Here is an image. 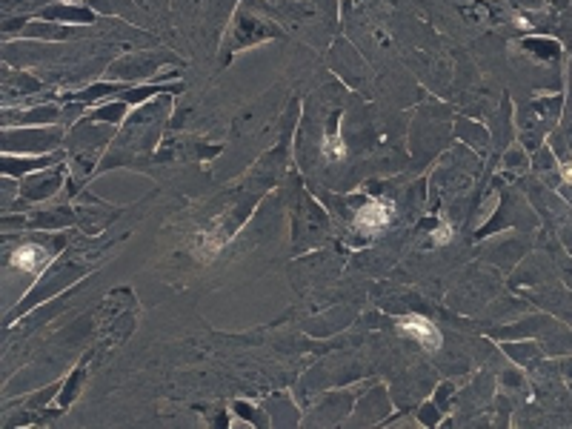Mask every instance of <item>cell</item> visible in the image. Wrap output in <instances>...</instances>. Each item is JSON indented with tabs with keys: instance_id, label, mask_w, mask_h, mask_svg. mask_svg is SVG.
I'll use <instances>...</instances> for the list:
<instances>
[{
	"instance_id": "cell-27",
	"label": "cell",
	"mask_w": 572,
	"mask_h": 429,
	"mask_svg": "<svg viewBox=\"0 0 572 429\" xmlns=\"http://www.w3.org/2000/svg\"><path fill=\"white\" fill-rule=\"evenodd\" d=\"M452 238V224L441 215V218H435V229H432V244L435 246H444L450 244Z\"/></svg>"
},
{
	"instance_id": "cell-22",
	"label": "cell",
	"mask_w": 572,
	"mask_h": 429,
	"mask_svg": "<svg viewBox=\"0 0 572 429\" xmlns=\"http://www.w3.org/2000/svg\"><path fill=\"white\" fill-rule=\"evenodd\" d=\"M501 349L510 355L518 367H535V364L544 358V349H541L538 341H532V338H527V341H524V338H521V341H504Z\"/></svg>"
},
{
	"instance_id": "cell-12",
	"label": "cell",
	"mask_w": 572,
	"mask_h": 429,
	"mask_svg": "<svg viewBox=\"0 0 572 429\" xmlns=\"http://www.w3.org/2000/svg\"><path fill=\"white\" fill-rule=\"evenodd\" d=\"M329 69L347 83L352 92H361L364 83H367V63L358 55V49L347 41V38H338L335 46L329 49L327 55Z\"/></svg>"
},
{
	"instance_id": "cell-3",
	"label": "cell",
	"mask_w": 572,
	"mask_h": 429,
	"mask_svg": "<svg viewBox=\"0 0 572 429\" xmlns=\"http://www.w3.org/2000/svg\"><path fill=\"white\" fill-rule=\"evenodd\" d=\"M289 221H292V252L307 255L332 241V215L324 201L309 189L301 172L289 178Z\"/></svg>"
},
{
	"instance_id": "cell-6",
	"label": "cell",
	"mask_w": 572,
	"mask_h": 429,
	"mask_svg": "<svg viewBox=\"0 0 572 429\" xmlns=\"http://www.w3.org/2000/svg\"><path fill=\"white\" fill-rule=\"evenodd\" d=\"M164 66H181L184 69L186 61L181 55H175L172 49L166 46H158V49H132L126 52L121 58L109 63L103 69V78L106 81H118V83H129V86H141V83L158 81L161 78V69Z\"/></svg>"
},
{
	"instance_id": "cell-29",
	"label": "cell",
	"mask_w": 572,
	"mask_h": 429,
	"mask_svg": "<svg viewBox=\"0 0 572 429\" xmlns=\"http://www.w3.org/2000/svg\"><path fill=\"white\" fill-rule=\"evenodd\" d=\"M452 395H455V387H452V384H441V387L435 389V395H432V401L444 409V415H450L452 412Z\"/></svg>"
},
{
	"instance_id": "cell-23",
	"label": "cell",
	"mask_w": 572,
	"mask_h": 429,
	"mask_svg": "<svg viewBox=\"0 0 572 429\" xmlns=\"http://www.w3.org/2000/svg\"><path fill=\"white\" fill-rule=\"evenodd\" d=\"M132 112V106L126 101H103L98 106H89V112L83 115V118H89V121H98V123H112V126H118L121 129V123L126 121V115Z\"/></svg>"
},
{
	"instance_id": "cell-25",
	"label": "cell",
	"mask_w": 572,
	"mask_h": 429,
	"mask_svg": "<svg viewBox=\"0 0 572 429\" xmlns=\"http://www.w3.org/2000/svg\"><path fill=\"white\" fill-rule=\"evenodd\" d=\"M415 415H418V424H421V427H427V429H435V427H441V424H447V415H444V409L438 407L432 398H429V401H424V404L418 407V412H415Z\"/></svg>"
},
{
	"instance_id": "cell-13",
	"label": "cell",
	"mask_w": 572,
	"mask_h": 429,
	"mask_svg": "<svg viewBox=\"0 0 572 429\" xmlns=\"http://www.w3.org/2000/svg\"><path fill=\"white\" fill-rule=\"evenodd\" d=\"M0 123L3 129H12V126H55L63 123V103L61 101H43L32 103L26 109H15V106H3L0 112Z\"/></svg>"
},
{
	"instance_id": "cell-8",
	"label": "cell",
	"mask_w": 572,
	"mask_h": 429,
	"mask_svg": "<svg viewBox=\"0 0 572 429\" xmlns=\"http://www.w3.org/2000/svg\"><path fill=\"white\" fill-rule=\"evenodd\" d=\"M450 141L447 132V109L444 106H421L412 118V129H409V149L412 158L418 164H429L435 161V155L444 149V143Z\"/></svg>"
},
{
	"instance_id": "cell-20",
	"label": "cell",
	"mask_w": 572,
	"mask_h": 429,
	"mask_svg": "<svg viewBox=\"0 0 572 429\" xmlns=\"http://www.w3.org/2000/svg\"><path fill=\"white\" fill-rule=\"evenodd\" d=\"M455 138L464 143V146H470L472 152H478V155H487V149H490L492 143L490 129L481 126L478 121L464 118V115L455 118Z\"/></svg>"
},
{
	"instance_id": "cell-7",
	"label": "cell",
	"mask_w": 572,
	"mask_h": 429,
	"mask_svg": "<svg viewBox=\"0 0 572 429\" xmlns=\"http://www.w3.org/2000/svg\"><path fill=\"white\" fill-rule=\"evenodd\" d=\"M561 109H564V95H547V98H535L527 106L518 109L515 115V135L518 143L527 152H538L544 146V138L550 135V129L561 121Z\"/></svg>"
},
{
	"instance_id": "cell-5",
	"label": "cell",
	"mask_w": 572,
	"mask_h": 429,
	"mask_svg": "<svg viewBox=\"0 0 572 429\" xmlns=\"http://www.w3.org/2000/svg\"><path fill=\"white\" fill-rule=\"evenodd\" d=\"M89 275V266L78 261L75 255H58L52 264L43 269L41 275H38V281L35 286L23 295V301L18 304L15 309H9L6 312V327H12V324H18L21 321V315H29L32 309H38L41 304L46 301H52V298H58L63 289H69V286H75L81 278Z\"/></svg>"
},
{
	"instance_id": "cell-2",
	"label": "cell",
	"mask_w": 572,
	"mask_h": 429,
	"mask_svg": "<svg viewBox=\"0 0 572 429\" xmlns=\"http://www.w3.org/2000/svg\"><path fill=\"white\" fill-rule=\"evenodd\" d=\"M115 138H118V126L89 121V118H81L69 129L66 143H63L66 158H69V172H72V181L66 186L69 201H75L86 189V184L95 178L103 155L109 152V146H112Z\"/></svg>"
},
{
	"instance_id": "cell-28",
	"label": "cell",
	"mask_w": 572,
	"mask_h": 429,
	"mask_svg": "<svg viewBox=\"0 0 572 429\" xmlns=\"http://www.w3.org/2000/svg\"><path fill=\"white\" fill-rule=\"evenodd\" d=\"M235 412H238L244 421H252L255 427H266V424H269V418H266V415H261V409L249 407V404H244V401H238V404H235Z\"/></svg>"
},
{
	"instance_id": "cell-24",
	"label": "cell",
	"mask_w": 572,
	"mask_h": 429,
	"mask_svg": "<svg viewBox=\"0 0 572 429\" xmlns=\"http://www.w3.org/2000/svg\"><path fill=\"white\" fill-rule=\"evenodd\" d=\"M86 364H89V358H83L81 364L63 378L61 395H58V409H69L78 398H81L83 384H86Z\"/></svg>"
},
{
	"instance_id": "cell-19",
	"label": "cell",
	"mask_w": 572,
	"mask_h": 429,
	"mask_svg": "<svg viewBox=\"0 0 572 429\" xmlns=\"http://www.w3.org/2000/svg\"><path fill=\"white\" fill-rule=\"evenodd\" d=\"M398 329H401L407 338H412L415 344L429 349V352H435V349L441 347V332H438V327H435L429 318H424V315H404V318H398Z\"/></svg>"
},
{
	"instance_id": "cell-21",
	"label": "cell",
	"mask_w": 572,
	"mask_h": 429,
	"mask_svg": "<svg viewBox=\"0 0 572 429\" xmlns=\"http://www.w3.org/2000/svg\"><path fill=\"white\" fill-rule=\"evenodd\" d=\"M518 46H521V52H527L530 58L541 63H550L561 58V43L550 38V35H530V38H524Z\"/></svg>"
},
{
	"instance_id": "cell-14",
	"label": "cell",
	"mask_w": 572,
	"mask_h": 429,
	"mask_svg": "<svg viewBox=\"0 0 572 429\" xmlns=\"http://www.w3.org/2000/svg\"><path fill=\"white\" fill-rule=\"evenodd\" d=\"M389 412H392V401H389L387 389L372 387L358 395V401H355V407H352V415L347 418V424H352V427L387 424Z\"/></svg>"
},
{
	"instance_id": "cell-15",
	"label": "cell",
	"mask_w": 572,
	"mask_h": 429,
	"mask_svg": "<svg viewBox=\"0 0 572 429\" xmlns=\"http://www.w3.org/2000/svg\"><path fill=\"white\" fill-rule=\"evenodd\" d=\"M41 92H49L38 75L32 72H23V69H15V66H3V106H15V103L32 101L35 95Z\"/></svg>"
},
{
	"instance_id": "cell-4",
	"label": "cell",
	"mask_w": 572,
	"mask_h": 429,
	"mask_svg": "<svg viewBox=\"0 0 572 429\" xmlns=\"http://www.w3.org/2000/svg\"><path fill=\"white\" fill-rule=\"evenodd\" d=\"M281 38H284V29L278 26L275 15H269V9L261 0H241L229 29H226L224 43H221V66H226L235 55H241L252 46L281 41Z\"/></svg>"
},
{
	"instance_id": "cell-11",
	"label": "cell",
	"mask_w": 572,
	"mask_h": 429,
	"mask_svg": "<svg viewBox=\"0 0 572 429\" xmlns=\"http://www.w3.org/2000/svg\"><path fill=\"white\" fill-rule=\"evenodd\" d=\"M358 395H361V389H338V392H329L324 395L315 409H312V415L307 418H301V424H307V427H338V424H344L349 415H352V407H355V401H358Z\"/></svg>"
},
{
	"instance_id": "cell-10",
	"label": "cell",
	"mask_w": 572,
	"mask_h": 429,
	"mask_svg": "<svg viewBox=\"0 0 572 429\" xmlns=\"http://www.w3.org/2000/svg\"><path fill=\"white\" fill-rule=\"evenodd\" d=\"M69 181H72L69 161L23 175L21 192H18V201L12 206V212H29V209H35L38 204H46V201L58 198L63 189L69 186ZM6 215H9V212H6Z\"/></svg>"
},
{
	"instance_id": "cell-17",
	"label": "cell",
	"mask_w": 572,
	"mask_h": 429,
	"mask_svg": "<svg viewBox=\"0 0 572 429\" xmlns=\"http://www.w3.org/2000/svg\"><path fill=\"white\" fill-rule=\"evenodd\" d=\"M35 18L52 23H72V26H95V23L103 21L92 6H86V3H72V0H58V3H52V6L41 9Z\"/></svg>"
},
{
	"instance_id": "cell-1",
	"label": "cell",
	"mask_w": 572,
	"mask_h": 429,
	"mask_svg": "<svg viewBox=\"0 0 572 429\" xmlns=\"http://www.w3.org/2000/svg\"><path fill=\"white\" fill-rule=\"evenodd\" d=\"M178 95H158L152 101L135 106L118 129V138L112 141L109 152L103 155L95 178L109 169H146L155 161V152L164 141V126L169 123V112Z\"/></svg>"
},
{
	"instance_id": "cell-18",
	"label": "cell",
	"mask_w": 572,
	"mask_h": 429,
	"mask_svg": "<svg viewBox=\"0 0 572 429\" xmlns=\"http://www.w3.org/2000/svg\"><path fill=\"white\" fill-rule=\"evenodd\" d=\"M69 161L66 158V149H58V152H49V155H0V172L9 175V178H18L21 181L23 175L29 172H38V169H46V166H55Z\"/></svg>"
},
{
	"instance_id": "cell-9",
	"label": "cell",
	"mask_w": 572,
	"mask_h": 429,
	"mask_svg": "<svg viewBox=\"0 0 572 429\" xmlns=\"http://www.w3.org/2000/svg\"><path fill=\"white\" fill-rule=\"evenodd\" d=\"M69 129L63 123L55 126H12L0 135L3 155H49L58 152L66 143Z\"/></svg>"
},
{
	"instance_id": "cell-26",
	"label": "cell",
	"mask_w": 572,
	"mask_h": 429,
	"mask_svg": "<svg viewBox=\"0 0 572 429\" xmlns=\"http://www.w3.org/2000/svg\"><path fill=\"white\" fill-rule=\"evenodd\" d=\"M504 169H507V175H510V178L521 175V172L527 169V149H524L521 143H515L512 149L504 152Z\"/></svg>"
},
{
	"instance_id": "cell-16",
	"label": "cell",
	"mask_w": 572,
	"mask_h": 429,
	"mask_svg": "<svg viewBox=\"0 0 572 429\" xmlns=\"http://www.w3.org/2000/svg\"><path fill=\"white\" fill-rule=\"evenodd\" d=\"M89 26H72V23H52L41 21V18H32L21 26L18 38L29 43H69L75 38H81Z\"/></svg>"
}]
</instances>
